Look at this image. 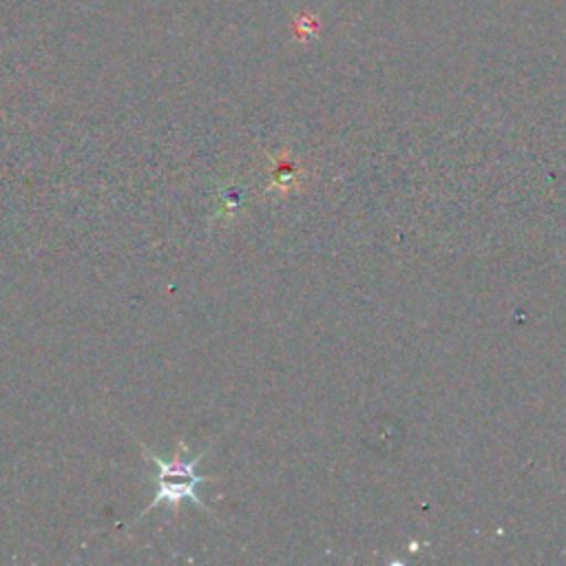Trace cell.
Listing matches in <instances>:
<instances>
[{"mask_svg": "<svg viewBox=\"0 0 566 566\" xmlns=\"http://www.w3.org/2000/svg\"><path fill=\"white\" fill-rule=\"evenodd\" d=\"M139 447H142V451L150 458V462L155 464L157 471H155V475H153V480H155V497H153V502L137 515V520H142L150 509H155V506H159V504H164V502L175 506V504H179L181 500H190V502H195L197 506L206 509L203 502H201L199 495H197V486H199L201 482H206L208 478H206V475H197V471H195L206 451H201V453H197L195 458H190V455H188V444H186L184 440H179V442H177V449H175V453H172V458H161V455L153 453L146 444L139 442Z\"/></svg>", "mask_w": 566, "mask_h": 566, "instance_id": "1", "label": "cell"}]
</instances>
